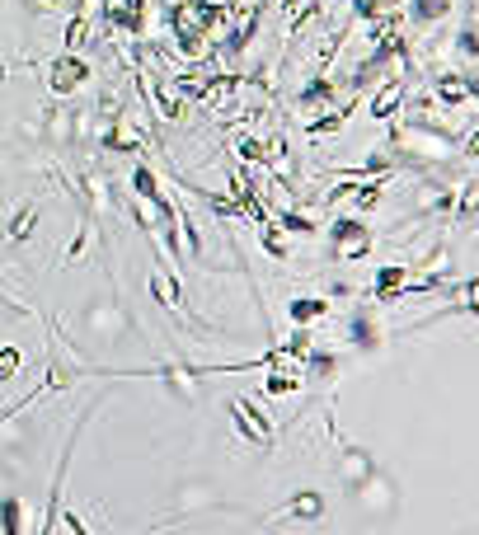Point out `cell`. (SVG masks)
<instances>
[{
    "mask_svg": "<svg viewBox=\"0 0 479 535\" xmlns=\"http://www.w3.org/2000/svg\"><path fill=\"white\" fill-rule=\"evenodd\" d=\"M292 512H301V517H315V512H320V498H296Z\"/></svg>",
    "mask_w": 479,
    "mask_h": 535,
    "instance_id": "cell-5",
    "label": "cell"
},
{
    "mask_svg": "<svg viewBox=\"0 0 479 535\" xmlns=\"http://www.w3.org/2000/svg\"><path fill=\"white\" fill-rule=\"evenodd\" d=\"M33 221H38V207H24V212L15 216V226H10V240H29Z\"/></svg>",
    "mask_w": 479,
    "mask_h": 535,
    "instance_id": "cell-3",
    "label": "cell"
},
{
    "mask_svg": "<svg viewBox=\"0 0 479 535\" xmlns=\"http://www.w3.org/2000/svg\"><path fill=\"white\" fill-rule=\"evenodd\" d=\"M19 362H24V357H19V348H5V352H0V381H10V376L19 371Z\"/></svg>",
    "mask_w": 479,
    "mask_h": 535,
    "instance_id": "cell-4",
    "label": "cell"
},
{
    "mask_svg": "<svg viewBox=\"0 0 479 535\" xmlns=\"http://www.w3.org/2000/svg\"><path fill=\"white\" fill-rule=\"evenodd\" d=\"M0 535H24V503L19 498L0 503Z\"/></svg>",
    "mask_w": 479,
    "mask_h": 535,
    "instance_id": "cell-1",
    "label": "cell"
},
{
    "mask_svg": "<svg viewBox=\"0 0 479 535\" xmlns=\"http://www.w3.org/2000/svg\"><path fill=\"white\" fill-rule=\"evenodd\" d=\"M80 71H85V66H80V62H71V57H62V62L52 66V90H76V85H80Z\"/></svg>",
    "mask_w": 479,
    "mask_h": 535,
    "instance_id": "cell-2",
    "label": "cell"
}]
</instances>
